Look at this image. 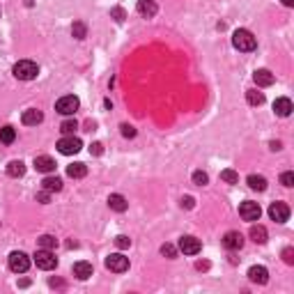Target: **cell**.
<instances>
[{
	"instance_id": "6da1fadb",
	"label": "cell",
	"mask_w": 294,
	"mask_h": 294,
	"mask_svg": "<svg viewBox=\"0 0 294 294\" xmlns=\"http://www.w3.org/2000/svg\"><path fill=\"white\" fill-rule=\"evenodd\" d=\"M12 71L18 81H32V78H37V74H39V67H37L32 60H18Z\"/></svg>"
},
{
	"instance_id": "7a4b0ae2",
	"label": "cell",
	"mask_w": 294,
	"mask_h": 294,
	"mask_svg": "<svg viewBox=\"0 0 294 294\" xmlns=\"http://www.w3.org/2000/svg\"><path fill=\"white\" fill-rule=\"evenodd\" d=\"M232 46L237 51H243V53H248V51H255L257 46V39L253 37V32L248 30H237L232 35Z\"/></svg>"
},
{
	"instance_id": "3957f363",
	"label": "cell",
	"mask_w": 294,
	"mask_h": 294,
	"mask_svg": "<svg viewBox=\"0 0 294 294\" xmlns=\"http://www.w3.org/2000/svg\"><path fill=\"white\" fill-rule=\"evenodd\" d=\"M9 269H12L14 274H26V271L30 269V257L23 251L9 253Z\"/></svg>"
},
{
	"instance_id": "277c9868",
	"label": "cell",
	"mask_w": 294,
	"mask_h": 294,
	"mask_svg": "<svg viewBox=\"0 0 294 294\" xmlns=\"http://www.w3.org/2000/svg\"><path fill=\"white\" fill-rule=\"evenodd\" d=\"M35 264L39 266V269H44V271H51V269L58 266V257H55L48 248H39V251L35 253Z\"/></svg>"
},
{
	"instance_id": "5b68a950",
	"label": "cell",
	"mask_w": 294,
	"mask_h": 294,
	"mask_svg": "<svg viewBox=\"0 0 294 294\" xmlns=\"http://www.w3.org/2000/svg\"><path fill=\"white\" fill-rule=\"evenodd\" d=\"M81 147H83V142L78 140V138H74V136H64V138H60V140H58V152H60V154H64V156L78 154Z\"/></svg>"
},
{
	"instance_id": "8992f818",
	"label": "cell",
	"mask_w": 294,
	"mask_h": 294,
	"mask_svg": "<svg viewBox=\"0 0 294 294\" xmlns=\"http://www.w3.org/2000/svg\"><path fill=\"white\" fill-rule=\"evenodd\" d=\"M78 106H81L78 96L67 94V96H60V99H58V104H55V110H58L60 115H74V113L78 110Z\"/></svg>"
},
{
	"instance_id": "52a82bcc",
	"label": "cell",
	"mask_w": 294,
	"mask_h": 294,
	"mask_svg": "<svg viewBox=\"0 0 294 294\" xmlns=\"http://www.w3.org/2000/svg\"><path fill=\"white\" fill-rule=\"evenodd\" d=\"M106 269L115 271V274H124L129 269V257H124L122 253H110L106 257Z\"/></svg>"
},
{
	"instance_id": "ba28073f",
	"label": "cell",
	"mask_w": 294,
	"mask_h": 294,
	"mask_svg": "<svg viewBox=\"0 0 294 294\" xmlns=\"http://www.w3.org/2000/svg\"><path fill=\"white\" fill-rule=\"evenodd\" d=\"M202 248L200 239L191 237V234H184V237H179V251L184 253V255H198Z\"/></svg>"
},
{
	"instance_id": "9c48e42d",
	"label": "cell",
	"mask_w": 294,
	"mask_h": 294,
	"mask_svg": "<svg viewBox=\"0 0 294 294\" xmlns=\"http://www.w3.org/2000/svg\"><path fill=\"white\" fill-rule=\"evenodd\" d=\"M260 205L257 202H241L239 205V216H241L243 220H260Z\"/></svg>"
},
{
	"instance_id": "30bf717a",
	"label": "cell",
	"mask_w": 294,
	"mask_h": 294,
	"mask_svg": "<svg viewBox=\"0 0 294 294\" xmlns=\"http://www.w3.org/2000/svg\"><path fill=\"white\" fill-rule=\"evenodd\" d=\"M269 216L276 220V223H285V220L289 218V207L285 205V202H271Z\"/></svg>"
},
{
	"instance_id": "8fae6325",
	"label": "cell",
	"mask_w": 294,
	"mask_h": 294,
	"mask_svg": "<svg viewBox=\"0 0 294 294\" xmlns=\"http://www.w3.org/2000/svg\"><path fill=\"white\" fill-rule=\"evenodd\" d=\"M253 81H255L257 87H269V85H274L276 76L269 71V69H257V71L253 74Z\"/></svg>"
},
{
	"instance_id": "7c38bea8",
	"label": "cell",
	"mask_w": 294,
	"mask_h": 294,
	"mask_svg": "<svg viewBox=\"0 0 294 294\" xmlns=\"http://www.w3.org/2000/svg\"><path fill=\"white\" fill-rule=\"evenodd\" d=\"M294 110L292 101L287 99V96H280V99L274 101V113L278 115V117H289V113Z\"/></svg>"
},
{
	"instance_id": "4fadbf2b",
	"label": "cell",
	"mask_w": 294,
	"mask_h": 294,
	"mask_svg": "<svg viewBox=\"0 0 294 294\" xmlns=\"http://www.w3.org/2000/svg\"><path fill=\"white\" fill-rule=\"evenodd\" d=\"M41 119H44V115L37 108H28V110H23V115H21V122L26 124V127H37Z\"/></svg>"
},
{
	"instance_id": "5bb4252c",
	"label": "cell",
	"mask_w": 294,
	"mask_h": 294,
	"mask_svg": "<svg viewBox=\"0 0 294 294\" xmlns=\"http://www.w3.org/2000/svg\"><path fill=\"white\" fill-rule=\"evenodd\" d=\"M248 278H251V283L264 285L269 280V271H266V266H251L248 269Z\"/></svg>"
},
{
	"instance_id": "9a60e30c",
	"label": "cell",
	"mask_w": 294,
	"mask_h": 294,
	"mask_svg": "<svg viewBox=\"0 0 294 294\" xmlns=\"http://www.w3.org/2000/svg\"><path fill=\"white\" fill-rule=\"evenodd\" d=\"M223 246L228 248V251H239V248L243 246V237H241L239 232H225Z\"/></svg>"
},
{
	"instance_id": "2e32d148",
	"label": "cell",
	"mask_w": 294,
	"mask_h": 294,
	"mask_svg": "<svg viewBox=\"0 0 294 294\" xmlns=\"http://www.w3.org/2000/svg\"><path fill=\"white\" fill-rule=\"evenodd\" d=\"M136 9H138V14H140V16H145V18H152L156 12H159V7H156L154 0H138Z\"/></svg>"
},
{
	"instance_id": "e0dca14e",
	"label": "cell",
	"mask_w": 294,
	"mask_h": 294,
	"mask_svg": "<svg viewBox=\"0 0 294 294\" xmlns=\"http://www.w3.org/2000/svg\"><path fill=\"white\" fill-rule=\"evenodd\" d=\"M35 170H39V173H53L55 170V161L51 159V156H46V154H41V156H37L35 159Z\"/></svg>"
},
{
	"instance_id": "ac0fdd59",
	"label": "cell",
	"mask_w": 294,
	"mask_h": 294,
	"mask_svg": "<svg viewBox=\"0 0 294 294\" xmlns=\"http://www.w3.org/2000/svg\"><path fill=\"white\" fill-rule=\"evenodd\" d=\"M92 264L90 262H85V260H81V262H76V264H74V276H76L78 280H87L92 276Z\"/></svg>"
},
{
	"instance_id": "d6986e66",
	"label": "cell",
	"mask_w": 294,
	"mask_h": 294,
	"mask_svg": "<svg viewBox=\"0 0 294 294\" xmlns=\"http://www.w3.org/2000/svg\"><path fill=\"white\" fill-rule=\"evenodd\" d=\"M108 207L113 211H117V214H122V211H127L129 202L124 195H119V193H113V195H108Z\"/></svg>"
},
{
	"instance_id": "ffe728a7",
	"label": "cell",
	"mask_w": 294,
	"mask_h": 294,
	"mask_svg": "<svg viewBox=\"0 0 294 294\" xmlns=\"http://www.w3.org/2000/svg\"><path fill=\"white\" fill-rule=\"evenodd\" d=\"M41 188L48 191V193H58V191H62V179H60V177H44Z\"/></svg>"
},
{
	"instance_id": "44dd1931",
	"label": "cell",
	"mask_w": 294,
	"mask_h": 294,
	"mask_svg": "<svg viewBox=\"0 0 294 294\" xmlns=\"http://www.w3.org/2000/svg\"><path fill=\"white\" fill-rule=\"evenodd\" d=\"M246 182L253 191H266V179L262 177V175H248Z\"/></svg>"
},
{
	"instance_id": "7402d4cb",
	"label": "cell",
	"mask_w": 294,
	"mask_h": 294,
	"mask_svg": "<svg viewBox=\"0 0 294 294\" xmlns=\"http://www.w3.org/2000/svg\"><path fill=\"white\" fill-rule=\"evenodd\" d=\"M67 175H69V177H74V179L85 177V175H87V165L85 163H71V165H67Z\"/></svg>"
},
{
	"instance_id": "603a6c76",
	"label": "cell",
	"mask_w": 294,
	"mask_h": 294,
	"mask_svg": "<svg viewBox=\"0 0 294 294\" xmlns=\"http://www.w3.org/2000/svg\"><path fill=\"white\" fill-rule=\"evenodd\" d=\"M7 175L9 177H23V175H26V163H23V161H12V163L7 165Z\"/></svg>"
},
{
	"instance_id": "cb8c5ba5",
	"label": "cell",
	"mask_w": 294,
	"mask_h": 294,
	"mask_svg": "<svg viewBox=\"0 0 294 294\" xmlns=\"http://www.w3.org/2000/svg\"><path fill=\"white\" fill-rule=\"evenodd\" d=\"M14 140H16V129H14V127H3V129H0V142H3V145H12Z\"/></svg>"
},
{
	"instance_id": "d4e9b609",
	"label": "cell",
	"mask_w": 294,
	"mask_h": 294,
	"mask_svg": "<svg viewBox=\"0 0 294 294\" xmlns=\"http://www.w3.org/2000/svg\"><path fill=\"white\" fill-rule=\"evenodd\" d=\"M251 239L255 243H264L266 241V228H262V225H253V228H251Z\"/></svg>"
},
{
	"instance_id": "484cf974",
	"label": "cell",
	"mask_w": 294,
	"mask_h": 294,
	"mask_svg": "<svg viewBox=\"0 0 294 294\" xmlns=\"http://www.w3.org/2000/svg\"><path fill=\"white\" fill-rule=\"evenodd\" d=\"M246 101L251 106H262V104H264V94H262V92H257V90H248L246 92Z\"/></svg>"
},
{
	"instance_id": "4316f807",
	"label": "cell",
	"mask_w": 294,
	"mask_h": 294,
	"mask_svg": "<svg viewBox=\"0 0 294 294\" xmlns=\"http://www.w3.org/2000/svg\"><path fill=\"white\" fill-rule=\"evenodd\" d=\"M78 129V122L76 119H64L62 124H60V131L64 133V136H74V131Z\"/></svg>"
},
{
	"instance_id": "83f0119b",
	"label": "cell",
	"mask_w": 294,
	"mask_h": 294,
	"mask_svg": "<svg viewBox=\"0 0 294 294\" xmlns=\"http://www.w3.org/2000/svg\"><path fill=\"white\" fill-rule=\"evenodd\" d=\"M39 246L41 248H48V251H51V248L58 246V239H55L53 234H41V237H39Z\"/></svg>"
},
{
	"instance_id": "f1b7e54d",
	"label": "cell",
	"mask_w": 294,
	"mask_h": 294,
	"mask_svg": "<svg viewBox=\"0 0 294 294\" xmlns=\"http://www.w3.org/2000/svg\"><path fill=\"white\" fill-rule=\"evenodd\" d=\"M220 179H223V182H228V184H237L239 182V175L234 173V170H223V173H220Z\"/></svg>"
},
{
	"instance_id": "f546056e",
	"label": "cell",
	"mask_w": 294,
	"mask_h": 294,
	"mask_svg": "<svg viewBox=\"0 0 294 294\" xmlns=\"http://www.w3.org/2000/svg\"><path fill=\"white\" fill-rule=\"evenodd\" d=\"M207 182H209L207 173H202V170H195V173H193V184H198V186H205Z\"/></svg>"
},
{
	"instance_id": "4dcf8cb0",
	"label": "cell",
	"mask_w": 294,
	"mask_h": 294,
	"mask_svg": "<svg viewBox=\"0 0 294 294\" xmlns=\"http://www.w3.org/2000/svg\"><path fill=\"white\" fill-rule=\"evenodd\" d=\"M71 32H74V37H76V39H83V37H85V26H83L81 21L74 23V26H71Z\"/></svg>"
},
{
	"instance_id": "1f68e13d",
	"label": "cell",
	"mask_w": 294,
	"mask_h": 294,
	"mask_svg": "<svg viewBox=\"0 0 294 294\" xmlns=\"http://www.w3.org/2000/svg\"><path fill=\"white\" fill-rule=\"evenodd\" d=\"M161 255H165V257H175V255H177V248H175L173 243H163V246H161Z\"/></svg>"
},
{
	"instance_id": "d6a6232c",
	"label": "cell",
	"mask_w": 294,
	"mask_h": 294,
	"mask_svg": "<svg viewBox=\"0 0 294 294\" xmlns=\"http://www.w3.org/2000/svg\"><path fill=\"white\" fill-rule=\"evenodd\" d=\"M115 246H117V248H129V246H131V239L124 237V234H119V237H115Z\"/></svg>"
},
{
	"instance_id": "836d02e7",
	"label": "cell",
	"mask_w": 294,
	"mask_h": 294,
	"mask_svg": "<svg viewBox=\"0 0 294 294\" xmlns=\"http://www.w3.org/2000/svg\"><path fill=\"white\" fill-rule=\"evenodd\" d=\"M280 182H283V186H294V173H283L280 175Z\"/></svg>"
},
{
	"instance_id": "e575fe53",
	"label": "cell",
	"mask_w": 294,
	"mask_h": 294,
	"mask_svg": "<svg viewBox=\"0 0 294 294\" xmlns=\"http://www.w3.org/2000/svg\"><path fill=\"white\" fill-rule=\"evenodd\" d=\"M122 136L124 138H133V136H136V129L129 127V124H122Z\"/></svg>"
},
{
	"instance_id": "d590c367",
	"label": "cell",
	"mask_w": 294,
	"mask_h": 294,
	"mask_svg": "<svg viewBox=\"0 0 294 294\" xmlns=\"http://www.w3.org/2000/svg\"><path fill=\"white\" fill-rule=\"evenodd\" d=\"M294 253H292V248H285V251H283V260L285 262H287V264H292V262H294Z\"/></svg>"
},
{
	"instance_id": "8d00e7d4",
	"label": "cell",
	"mask_w": 294,
	"mask_h": 294,
	"mask_svg": "<svg viewBox=\"0 0 294 294\" xmlns=\"http://www.w3.org/2000/svg\"><path fill=\"white\" fill-rule=\"evenodd\" d=\"M115 16V21H124V9H119V7H115L113 12H110Z\"/></svg>"
},
{
	"instance_id": "74e56055",
	"label": "cell",
	"mask_w": 294,
	"mask_h": 294,
	"mask_svg": "<svg viewBox=\"0 0 294 294\" xmlns=\"http://www.w3.org/2000/svg\"><path fill=\"white\" fill-rule=\"evenodd\" d=\"M182 207H186V209H191V207H193V198H191V195L182 198Z\"/></svg>"
},
{
	"instance_id": "f35d334b",
	"label": "cell",
	"mask_w": 294,
	"mask_h": 294,
	"mask_svg": "<svg viewBox=\"0 0 294 294\" xmlns=\"http://www.w3.org/2000/svg\"><path fill=\"white\" fill-rule=\"evenodd\" d=\"M48 198H51V193H48V191H41L39 195H37V200H39V202H48Z\"/></svg>"
},
{
	"instance_id": "ab89813d",
	"label": "cell",
	"mask_w": 294,
	"mask_h": 294,
	"mask_svg": "<svg viewBox=\"0 0 294 294\" xmlns=\"http://www.w3.org/2000/svg\"><path fill=\"white\" fill-rule=\"evenodd\" d=\"M90 152H92V154H101V142H94Z\"/></svg>"
},
{
	"instance_id": "60d3db41",
	"label": "cell",
	"mask_w": 294,
	"mask_h": 294,
	"mask_svg": "<svg viewBox=\"0 0 294 294\" xmlns=\"http://www.w3.org/2000/svg\"><path fill=\"white\" fill-rule=\"evenodd\" d=\"M283 5H285V7H292V5H294V0H283Z\"/></svg>"
}]
</instances>
